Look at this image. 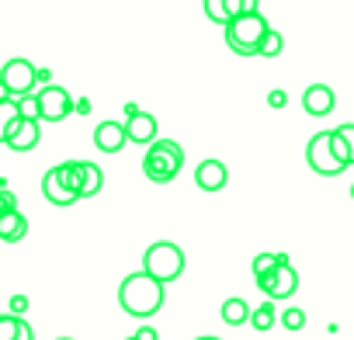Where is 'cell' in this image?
Returning <instances> with one entry per match:
<instances>
[{"instance_id": "cell-35", "label": "cell", "mask_w": 354, "mask_h": 340, "mask_svg": "<svg viewBox=\"0 0 354 340\" xmlns=\"http://www.w3.org/2000/svg\"><path fill=\"white\" fill-rule=\"evenodd\" d=\"M125 340H136V337H125Z\"/></svg>"}, {"instance_id": "cell-26", "label": "cell", "mask_w": 354, "mask_h": 340, "mask_svg": "<svg viewBox=\"0 0 354 340\" xmlns=\"http://www.w3.org/2000/svg\"><path fill=\"white\" fill-rule=\"evenodd\" d=\"M11 212H18V198L11 188H0V216H11Z\"/></svg>"}, {"instance_id": "cell-18", "label": "cell", "mask_w": 354, "mask_h": 340, "mask_svg": "<svg viewBox=\"0 0 354 340\" xmlns=\"http://www.w3.org/2000/svg\"><path fill=\"white\" fill-rule=\"evenodd\" d=\"M104 188V170L91 160H84V181H80V198H94Z\"/></svg>"}, {"instance_id": "cell-5", "label": "cell", "mask_w": 354, "mask_h": 340, "mask_svg": "<svg viewBox=\"0 0 354 340\" xmlns=\"http://www.w3.org/2000/svg\"><path fill=\"white\" fill-rule=\"evenodd\" d=\"M330 135H333V132H316V135L309 139V146H306V163L316 170V174H323V178H337V174H344V170H347V167L337 160Z\"/></svg>"}, {"instance_id": "cell-30", "label": "cell", "mask_w": 354, "mask_h": 340, "mask_svg": "<svg viewBox=\"0 0 354 340\" xmlns=\"http://www.w3.org/2000/svg\"><path fill=\"white\" fill-rule=\"evenodd\" d=\"M25 309H28V299H25V295H15V299H11V312H15V316H21Z\"/></svg>"}, {"instance_id": "cell-31", "label": "cell", "mask_w": 354, "mask_h": 340, "mask_svg": "<svg viewBox=\"0 0 354 340\" xmlns=\"http://www.w3.org/2000/svg\"><path fill=\"white\" fill-rule=\"evenodd\" d=\"M4 101H15V97H11V94L4 91V84H0V104H4Z\"/></svg>"}, {"instance_id": "cell-28", "label": "cell", "mask_w": 354, "mask_h": 340, "mask_svg": "<svg viewBox=\"0 0 354 340\" xmlns=\"http://www.w3.org/2000/svg\"><path fill=\"white\" fill-rule=\"evenodd\" d=\"M136 340H160V333H156L149 323H142V326L136 330Z\"/></svg>"}, {"instance_id": "cell-7", "label": "cell", "mask_w": 354, "mask_h": 340, "mask_svg": "<svg viewBox=\"0 0 354 340\" xmlns=\"http://www.w3.org/2000/svg\"><path fill=\"white\" fill-rule=\"evenodd\" d=\"M257 288L268 295V302H274V299H288V295H295V292H299V271H295V267H292V261L281 254L278 267H274L268 278H261V281H257Z\"/></svg>"}, {"instance_id": "cell-29", "label": "cell", "mask_w": 354, "mask_h": 340, "mask_svg": "<svg viewBox=\"0 0 354 340\" xmlns=\"http://www.w3.org/2000/svg\"><path fill=\"white\" fill-rule=\"evenodd\" d=\"M268 104H271V108H285V104H288V101H285V91H271V94H268Z\"/></svg>"}, {"instance_id": "cell-23", "label": "cell", "mask_w": 354, "mask_h": 340, "mask_svg": "<svg viewBox=\"0 0 354 340\" xmlns=\"http://www.w3.org/2000/svg\"><path fill=\"white\" fill-rule=\"evenodd\" d=\"M278 323H281L285 330H302V326H306V312L292 305V309H285V312L278 316Z\"/></svg>"}, {"instance_id": "cell-2", "label": "cell", "mask_w": 354, "mask_h": 340, "mask_svg": "<svg viewBox=\"0 0 354 340\" xmlns=\"http://www.w3.org/2000/svg\"><path fill=\"white\" fill-rule=\"evenodd\" d=\"M181 167H185V149L174 139H156L142 156V174L153 185H170L177 174H181Z\"/></svg>"}, {"instance_id": "cell-19", "label": "cell", "mask_w": 354, "mask_h": 340, "mask_svg": "<svg viewBox=\"0 0 354 340\" xmlns=\"http://www.w3.org/2000/svg\"><path fill=\"white\" fill-rule=\"evenodd\" d=\"M21 122V108H18V101H4L0 104V142H8V135H11V129Z\"/></svg>"}, {"instance_id": "cell-12", "label": "cell", "mask_w": 354, "mask_h": 340, "mask_svg": "<svg viewBox=\"0 0 354 340\" xmlns=\"http://www.w3.org/2000/svg\"><path fill=\"white\" fill-rule=\"evenodd\" d=\"M42 195H46L53 205H59V209H66V205L77 202V191H70V185H66L63 174H59V167L46 170V178H42Z\"/></svg>"}, {"instance_id": "cell-24", "label": "cell", "mask_w": 354, "mask_h": 340, "mask_svg": "<svg viewBox=\"0 0 354 340\" xmlns=\"http://www.w3.org/2000/svg\"><path fill=\"white\" fill-rule=\"evenodd\" d=\"M18 108H21V118H32V122H39V94H28V97H21V101H18Z\"/></svg>"}, {"instance_id": "cell-13", "label": "cell", "mask_w": 354, "mask_h": 340, "mask_svg": "<svg viewBox=\"0 0 354 340\" xmlns=\"http://www.w3.org/2000/svg\"><path fill=\"white\" fill-rule=\"evenodd\" d=\"M129 142V132H125V125L122 122H101L97 129H94V146L101 149V153H118L122 146Z\"/></svg>"}, {"instance_id": "cell-25", "label": "cell", "mask_w": 354, "mask_h": 340, "mask_svg": "<svg viewBox=\"0 0 354 340\" xmlns=\"http://www.w3.org/2000/svg\"><path fill=\"white\" fill-rule=\"evenodd\" d=\"M281 42H285V39H281V35H278V32H274V28H271V35H268V39H264V49H261V56H268V59H271V56H278V53H281V49H285V46H281Z\"/></svg>"}, {"instance_id": "cell-22", "label": "cell", "mask_w": 354, "mask_h": 340, "mask_svg": "<svg viewBox=\"0 0 354 340\" xmlns=\"http://www.w3.org/2000/svg\"><path fill=\"white\" fill-rule=\"evenodd\" d=\"M205 15H209V21L230 28V15H226V4H223V0H205Z\"/></svg>"}, {"instance_id": "cell-21", "label": "cell", "mask_w": 354, "mask_h": 340, "mask_svg": "<svg viewBox=\"0 0 354 340\" xmlns=\"http://www.w3.org/2000/svg\"><path fill=\"white\" fill-rule=\"evenodd\" d=\"M278 261H281V254H257V257H254V278H257V281L268 278V274L278 267Z\"/></svg>"}, {"instance_id": "cell-3", "label": "cell", "mask_w": 354, "mask_h": 340, "mask_svg": "<svg viewBox=\"0 0 354 340\" xmlns=\"http://www.w3.org/2000/svg\"><path fill=\"white\" fill-rule=\"evenodd\" d=\"M268 35H271L268 18H264L261 11H250V15L236 18V21L226 28V46H230L236 56H261Z\"/></svg>"}, {"instance_id": "cell-27", "label": "cell", "mask_w": 354, "mask_h": 340, "mask_svg": "<svg viewBox=\"0 0 354 340\" xmlns=\"http://www.w3.org/2000/svg\"><path fill=\"white\" fill-rule=\"evenodd\" d=\"M337 135L344 139V146H347V153H351V167H354V122H344V125L337 129Z\"/></svg>"}, {"instance_id": "cell-11", "label": "cell", "mask_w": 354, "mask_h": 340, "mask_svg": "<svg viewBox=\"0 0 354 340\" xmlns=\"http://www.w3.org/2000/svg\"><path fill=\"white\" fill-rule=\"evenodd\" d=\"M333 104H337V94H333L330 84H313V87L302 91V108H306V115H313V118L330 115Z\"/></svg>"}, {"instance_id": "cell-1", "label": "cell", "mask_w": 354, "mask_h": 340, "mask_svg": "<svg viewBox=\"0 0 354 340\" xmlns=\"http://www.w3.org/2000/svg\"><path fill=\"white\" fill-rule=\"evenodd\" d=\"M163 299H167L163 285H160L156 278H149L146 271L125 274L122 285H118V302H122V309H125L129 316H136V319L156 316V312L163 309Z\"/></svg>"}, {"instance_id": "cell-8", "label": "cell", "mask_w": 354, "mask_h": 340, "mask_svg": "<svg viewBox=\"0 0 354 340\" xmlns=\"http://www.w3.org/2000/svg\"><path fill=\"white\" fill-rule=\"evenodd\" d=\"M70 111H77V104H73V97H70L66 87L49 84V87L39 91V118L42 122H63Z\"/></svg>"}, {"instance_id": "cell-10", "label": "cell", "mask_w": 354, "mask_h": 340, "mask_svg": "<svg viewBox=\"0 0 354 340\" xmlns=\"http://www.w3.org/2000/svg\"><path fill=\"white\" fill-rule=\"evenodd\" d=\"M226 181H230V170H226V163H219V160H202V163L195 167V185H198L202 191H209V195L223 191Z\"/></svg>"}, {"instance_id": "cell-15", "label": "cell", "mask_w": 354, "mask_h": 340, "mask_svg": "<svg viewBox=\"0 0 354 340\" xmlns=\"http://www.w3.org/2000/svg\"><path fill=\"white\" fill-rule=\"evenodd\" d=\"M219 316H223V323H226V326H243V323H250L254 309L247 305V299H240V295H230V299H223V305H219Z\"/></svg>"}, {"instance_id": "cell-20", "label": "cell", "mask_w": 354, "mask_h": 340, "mask_svg": "<svg viewBox=\"0 0 354 340\" xmlns=\"http://www.w3.org/2000/svg\"><path fill=\"white\" fill-rule=\"evenodd\" d=\"M274 319H278V316H274V302H264V305H257V309H254L250 326L264 333V330H271V326H274Z\"/></svg>"}, {"instance_id": "cell-14", "label": "cell", "mask_w": 354, "mask_h": 340, "mask_svg": "<svg viewBox=\"0 0 354 340\" xmlns=\"http://www.w3.org/2000/svg\"><path fill=\"white\" fill-rule=\"evenodd\" d=\"M39 139H42V129H39V122H32V118H21V122L11 129V135H8V142H4V146H11L15 153H28V149H35V146H39Z\"/></svg>"}, {"instance_id": "cell-17", "label": "cell", "mask_w": 354, "mask_h": 340, "mask_svg": "<svg viewBox=\"0 0 354 340\" xmlns=\"http://www.w3.org/2000/svg\"><path fill=\"white\" fill-rule=\"evenodd\" d=\"M25 233H28V219L21 212L0 216V240L4 243H18V240H25Z\"/></svg>"}, {"instance_id": "cell-6", "label": "cell", "mask_w": 354, "mask_h": 340, "mask_svg": "<svg viewBox=\"0 0 354 340\" xmlns=\"http://www.w3.org/2000/svg\"><path fill=\"white\" fill-rule=\"evenodd\" d=\"M0 84H4V91L11 94V97H28L32 94V87L39 84V70L28 63V59H8L4 63V70H0Z\"/></svg>"}, {"instance_id": "cell-9", "label": "cell", "mask_w": 354, "mask_h": 340, "mask_svg": "<svg viewBox=\"0 0 354 340\" xmlns=\"http://www.w3.org/2000/svg\"><path fill=\"white\" fill-rule=\"evenodd\" d=\"M125 132H129V142H139V146H153L156 142V118L136 104H125Z\"/></svg>"}, {"instance_id": "cell-34", "label": "cell", "mask_w": 354, "mask_h": 340, "mask_svg": "<svg viewBox=\"0 0 354 340\" xmlns=\"http://www.w3.org/2000/svg\"><path fill=\"white\" fill-rule=\"evenodd\" d=\"M59 340H73V337H59Z\"/></svg>"}, {"instance_id": "cell-16", "label": "cell", "mask_w": 354, "mask_h": 340, "mask_svg": "<svg viewBox=\"0 0 354 340\" xmlns=\"http://www.w3.org/2000/svg\"><path fill=\"white\" fill-rule=\"evenodd\" d=\"M0 340H35V333H32V326L21 316L4 312L0 316Z\"/></svg>"}, {"instance_id": "cell-4", "label": "cell", "mask_w": 354, "mask_h": 340, "mask_svg": "<svg viewBox=\"0 0 354 340\" xmlns=\"http://www.w3.org/2000/svg\"><path fill=\"white\" fill-rule=\"evenodd\" d=\"M142 271L149 278H156L160 285H170L185 274V250L170 240H156L142 254Z\"/></svg>"}, {"instance_id": "cell-33", "label": "cell", "mask_w": 354, "mask_h": 340, "mask_svg": "<svg viewBox=\"0 0 354 340\" xmlns=\"http://www.w3.org/2000/svg\"><path fill=\"white\" fill-rule=\"evenodd\" d=\"M351 198H354V185H351Z\"/></svg>"}, {"instance_id": "cell-32", "label": "cell", "mask_w": 354, "mask_h": 340, "mask_svg": "<svg viewBox=\"0 0 354 340\" xmlns=\"http://www.w3.org/2000/svg\"><path fill=\"white\" fill-rule=\"evenodd\" d=\"M195 340H219V337H195Z\"/></svg>"}]
</instances>
